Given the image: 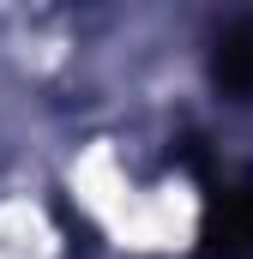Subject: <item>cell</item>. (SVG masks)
Wrapping results in <instances>:
<instances>
[{
  "label": "cell",
  "mask_w": 253,
  "mask_h": 259,
  "mask_svg": "<svg viewBox=\"0 0 253 259\" xmlns=\"http://www.w3.org/2000/svg\"><path fill=\"white\" fill-rule=\"evenodd\" d=\"M175 163H187L199 175V187H205L199 259H253V175L217 169V157L205 151V139H181Z\"/></svg>",
  "instance_id": "cell-1"
},
{
  "label": "cell",
  "mask_w": 253,
  "mask_h": 259,
  "mask_svg": "<svg viewBox=\"0 0 253 259\" xmlns=\"http://www.w3.org/2000/svg\"><path fill=\"white\" fill-rule=\"evenodd\" d=\"M211 78H217V91L253 103V12L235 18V24L211 42Z\"/></svg>",
  "instance_id": "cell-2"
}]
</instances>
